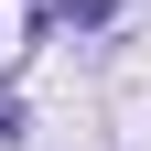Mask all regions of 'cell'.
I'll return each instance as SVG.
<instances>
[{
  "label": "cell",
  "instance_id": "6da1fadb",
  "mask_svg": "<svg viewBox=\"0 0 151 151\" xmlns=\"http://www.w3.org/2000/svg\"><path fill=\"white\" fill-rule=\"evenodd\" d=\"M54 11H65V22H86V32H97L108 11H119V0H54Z\"/></svg>",
  "mask_w": 151,
  "mask_h": 151
}]
</instances>
